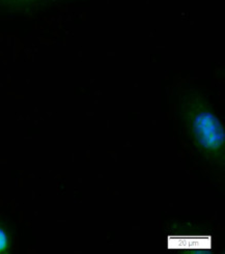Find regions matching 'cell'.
Masks as SVG:
<instances>
[{
    "label": "cell",
    "mask_w": 225,
    "mask_h": 254,
    "mask_svg": "<svg viewBox=\"0 0 225 254\" xmlns=\"http://www.w3.org/2000/svg\"><path fill=\"white\" fill-rule=\"evenodd\" d=\"M185 132L197 153L214 167L224 166L222 123L210 100L199 91H187L180 102Z\"/></svg>",
    "instance_id": "cell-1"
},
{
    "label": "cell",
    "mask_w": 225,
    "mask_h": 254,
    "mask_svg": "<svg viewBox=\"0 0 225 254\" xmlns=\"http://www.w3.org/2000/svg\"><path fill=\"white\" fill-rule=\"evenodd\" d=\"M9 243V240L7 237V234L4 232V230L0 227V252H3Z\"/></svg>",
    "instance_id": "cell-3"
},
{
    "label": "cell",
    "mask_w": 225,
    "mask_h": 254,
    "mask_svg": "<svg viewBox=\"0 0 225 254\" xmlns=\"http://www.w3.org/2000/svg\"><path fill=\"white\" fill-rule=\"evenodd\" d=\"M67 0H0V10L17 14H34L48 10Z\"/></svg>",
    "instance_id": "cell-2"
}]
</instances>
